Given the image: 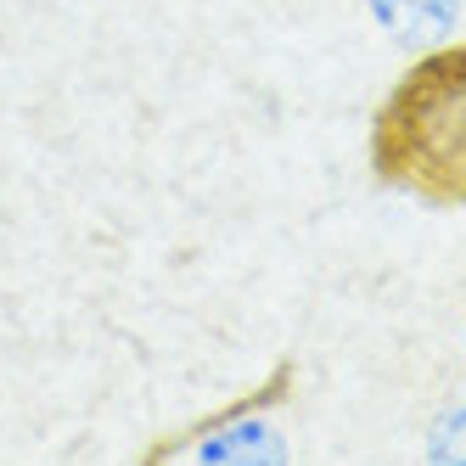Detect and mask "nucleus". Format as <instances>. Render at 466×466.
Instances as JSON below:
<instances>
[{
    "label": "nucleus",
    "mask_w": 466,
    "mask_h": 466,
    "mask_svg": "<svg viewBox=\"0 0 466 466\" xmlns=\"http://www.w3.org/2000/svg\"><path fill=\"white\" fill-rule=\"evenodd\" d=\"M371 169L427 203L466 208V40L416 51L371 124Z\"/></svg>",
    "instance_id": "obj_1"
},
{
    "label": "nucleus",
    "mask_w": 466,
    "mask_h": 466,
    "mask_svg": "<svg viewBox=\"0 0 466 466\" xmlns=\"http://www.w3.org/2000/svg\"><path fill=\"white\" fill-rule=\"evenodd\" d=\"M175 461H191V466H276V461H287V432L270 416H230V421L203 427L197 439H186Z\"/></svg>",
    "instance_id": "obj_2"
},
{
    "label": "nucleus",
    "mask_w": 466,
    "mask_h": 466,
    "mask_svg": "<svg viewBox=\"0 0 466 466\" xmlns=\"http://www.w3.org/2000/svg\"><path fill=\"white\" fill-rule=\"evenodd\" d=\"M365 12H371V23L393 46L432 51V46H444V40L461 35L466 0H365Z\"/></svg>",
    "instance_id": "obj_3"
},
{
    "label": "nucleus",
    "mask_w": 466,
    "mask_h": 466,
    "mask_svg": "<svg viewBox=\"0 0 466 466\" xmlns=\"http://www.w3.org/2000/svg\"><path fill=\"white\" fill-rule=\"evenodd\" d=\"M427 461H455L466 466V405H450L427 432Z\"/></svg>",
    "instance_id": "obj_4"
},
{
    "label": "nucleus",
    "mask_w": 466,
    "mask_h": 466,
    "mask_svg": "<svg viewBox=\"0 0 466 466\" xmlns=\"http://www.w3.org/2000/svg\"><path fill=\"white\" fill-rule=\"evenodd\" d=\"M461 28H466V23H461Z\"/></svg>",
    "instance_id": "obj_5"
}]
</instances>
